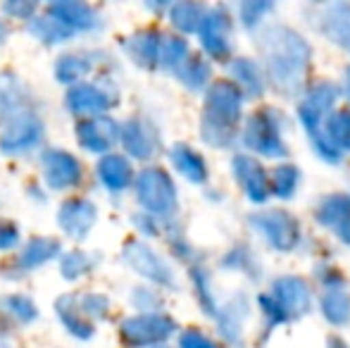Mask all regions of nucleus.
Here are the masks:
<instances>
[{"mask_svg": "<svg viewBox=\"0 0 350 348\" xmlns=\"http://www.w3.org/2000/svg\"><path fill=\"white\" fill-rule=\"evenodd\" d=\"M262 53L269 75L279 86L298 84L310 65V55H312L308 41L286 27H274L265 34Z\"/></svg>", "mask_w": 350, "mask_h": 348, "instance_id": "nucleus-1", "label": "nucleus"}, {"mask_svg": "<svg viewBox=\"0 0 350 348\" xmlns=\"http://www.w3.org/2000/svg\"><path fill=\"white\" fill-rule=\"evenodd\" d=\"M265 312L269 315V320L274 325L286 320H293V317H300L310 310V303H312V296H310V289L303 279L298 277H281L274 282L272 296H262L260 298Z\"/></svg>", "mask_w": 350, "mask_h": 348, "instance_id": "nucleus-2", "label": "nucleus"}, {"mask_svg": "<svg viewBox=\"0 0 350 348\" xmlns=\"http://www.w3.org/2000/svg\"><path fill=\"white\" fill-rule=\"evenodd\" d=\"M250 224L272 243L277 251H291L300 239L298 219L286 210H265L250 217Z\"/></svg>", "mask_w": 350, "mask_h": 348, "instance_id": "nucleus-3", "label": "nucleus"}, {"mask_svg": "<svg viewBox=\"0 0 350 348\" xmlns=\"http://www.w3.org/2000/svg\"><path fill=\"white\" fill-rule=\"evenodd\" d=\"M245 144L250 146V150L260 155H267V158H279L286 155V146L281 139V131L277 120L272 117V112H255L250 117L248 126H245Z\"/></svg>", "mask_w": 350, "mask_h": 348, "instance_id": "nucleus-4", "label": "nucleus"}, {"mask_svg": "<svg viewBox=\"0 0 350 348\" xmlns=\"http://www.w3.org/2000/svg\"><path fill=\"white\" fill-rule=\"evenodd\" d=\"M336 98H338V88L334 84H329V81H322V84L314 86L312 93L300 103L298 115H300V122L305 124V129L310 131V136H312L314 131L322 129L324 117H327V112L332 110Z\"/></svg>", "mask_w": 350, "mask_h": 348, "instance_id": "nucleus-5", "label": "nucleus"}, {"mask_svg": "<svg viewBox=\"0 0 350 348\" xmlns=\"http://www.w3.org/2000/svg\"><path fill=\"white\" fill-rule=\"evenodd\" d=\"M319 224L329 229L332 234H336L343 243H350V198L343 193L327 196L319 203L317 213H314Z\"/></svg>", "mask_w": 350, "mask_h": 348, "instance_id": "nucleus-6", "label": "nucleus"}, {"mask_svg": "<svg viewBox=\"0 0 350 348\" xmlns=\"http://www.w3.org/2000/svg\"><path fill=\"white\" fill-rule=\"evenodd\" d=\"M234 170H236V179L243 186L248 198L253 203H265L269 196V179L265 174V170L260 168L258 160L248 158V155H239L234 160Z\"/></svg>", "mask_w": 350, "mask_h": 348, "instance_id": "nucleus-7", "label": "nucleus"}, {"mask_svg": "<svg viewBox=\"0 0 350 348\" xmlns=\"http://www.w3.org/2000/svg\"><path fill=\"white\" fill-rule=\"evenodd\" d=\"M210 103H212V117H217V126L224 134H229L226 126L236 124V120L241 115V91L231 84H219L212 91Z\"/></svg>", "mask_w": 350, "mask_h": 348, "instance_id": "nucleus-8", "label": "nucleus"}, {"mask_svg": "<svg viewBox=\"0 0 350 348\" xmlns=\"http://www.w3.org/2000/svg\"><path fill=\"white\" fill-rule=\"evenodd\" d=\"M322 312L334 325H348L350 322V293L343 286H329L322 298Z\"/></svg>", "mask_w": 350, "mask_h": 348, "instance_id": "nucleus-9", "label": "nucleus"}, {"mask_svg": "<svg viewBox=\"0 0 350 348\" xmlns=\"http://www.w3.org/2000/svg\"><path fill=\"white\" fill-rule=\"evenodd\" d=\"M324 31L329 38L350 51V5H336L324 17Z\"/></svg>", "mask_w": 350, "mask_h": 348, "instance_id": "nucleus-10", "label": "nucleus"}, {"mask_svg": "<svg viewBox=\"0 0 350 348\" xmlns=\"http://www.w3.org/2000/svg\"><path fill=\"white\" fill-rule=\"evenodd\" d=\"M205 43L215 55L229 53V19H226V14H215L205 22Z\"/></svg>", "mask_w": 350, "mask_h": 348, "instance_id": "nucleus-11", "label": "nucleus"}, {"mask_svg": "<svg viewBox=\"0 0 350 348\" xmlns=\"http://www.w3.org/2000/svg\"><path fill=\"white\" fill-rule=\"evenodd\" d=\"M234 75L239 77L241 86L250 93V96H260L265 88L262 81V72H260L258 62L253 60H236L234 62Z\"/></svg>", "mask_w": 350, "mask_h": 348, "instance_id": "nucleus-12", "label": "nucleus"}, {"mask_svg": "<svg viewBox=\"0 0 350 348\" xmlns=\"http://www.w3.org/2000/svg\"><path fill=\"white\" fill-rule=\"evenodd\" d=\"M338 150H350V112H336L327 120V129H322Z\"/></svg>", "mask_w": 350, "mask_h": 348, "instance_id": "nucleus-13", "label": "nucleus"}, {"mask_svg": "<svg viewBox=\"0 0 350 348\" xmlns=\"http://www.w3.org/2000/svg\"><path fill=\"white\" fill-rule=\"evenodd\" d=\"M298 179H300V174L295 168H291V165L279 168V170H274V174H272L269 191H274L279 198H291L293 191H295V186H298Z\"/></svg>", "mask_w": 350, "mask_h": 348, "instance_id": "nucleus-14", "label": "nucleus"}, {"mask_svg": "<svg viewBox=\"0 0 350 348\" xmlns=\"http://www.w3.org/2000/svg\"><path fill=\"white\" fill-rule=\"evenodd\" d=\"M267 10H272V5L269 3H245L243 8H241V12H243L245 24L253 27L258 19H262V14L267 12Z\"/></svg>", "mask_w": 350, "mask_h": 348, "instance_id": "nucleus-15", "label": "nucleus"}, {"mask_svg": "<svg viewBox=\"0 0 350 348\" xmlns=\"http://www.w3.org/2000/svg\"><path fill=\"white\" fill-rule=\"evenodd\" d=\"M186 348H215V346H212L208 339H203V336L189 334L186 336Z\"/></svg>", "mask_w": 350, "mask_h": 348, "instance_id": "nucleus-16", "label": "nucleus"}, {"mask_svg": "<svg viewBox=\"0 0 350 348\" xmlns=\"http://www.w3.org/2000/svg\"><path fill=\"white\" fill-rule=\"evenodd\" d=\"M329 346H332V348H348L346 341H341V339H332V341H329Z\"/></svg>", "mask_w": 350, "mask_h": 348, "instance_id": "nucleus-17", "label": "nucleus"}]
</instances>
